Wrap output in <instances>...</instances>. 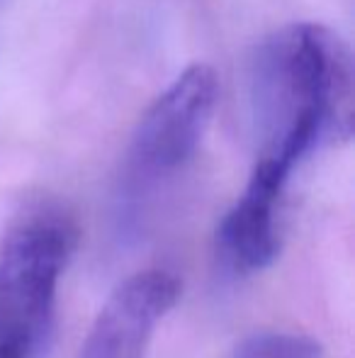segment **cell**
<instances>
[{"instance_id":"6","label":"cell","mask_w":355,"mask_h":358,"mask_svg":"<svg viewBox=\"0 0 355 358\" xmlns=\"http://www.w3.org/2000/svg\"><path fill=\"white\" fill-rule=\"evenodd\" d=\"M324 349L314 336L263 331L243 339L234 351V358H322Z\"/></svg>"},{"instance_id":"4","label":"cell","mask_w":355,"mask_h":358,"mask_svg":"<svg viewBox=\"0 0 355 358\" xmlns=\"http://www.w3.org/2000/svg\"><path fill=\"white\" fill-rule=\"evenodd\" d=\"M180 290L183 283L171 271L151 268L129 275L98 312L78 358H144Z\"/></svg>"},{"instance_id":"1","label":"cell","mask_w":355,"mask_h":358,"mask_svg":"<svg viewBox=\"0 0 355 358\" xmlns=\"http://www.w3.org/2000/svg\"><path fill=\"white\" fill-rule=\"evenodd\" d=\"M353 57L336 32L299 22L263 39L248 71L263 159L289 173L324 139L353 134Z\"/></svg>"},{"instance_id":"5","label":"cell","mask_w":355,"mask_h":358,"mask_svg":"<svg viewBox=\"0 0 355 358\" xmlns=\"http://www.w3.org/2000/svg\"><path fill=\"white\" fill-rule=\"evenodd\" d=\"M287 178V169L261 156L243 195L224 215L217 246L239 275L258 273L278 259V203Z\"/></svg>"},{"instance_id":"3","label":"cell","mask_w":355,"mask_h":358,"mask_svg":"<svg viewBox=\"0 0 355 358\" xmlns=\"http://www.w3.org/2000/svg\"><path fill=\"white\" fill-rule=\"evenodd\" d=\"M217 98L219 78L214 69L192 64L153 100L127 156V190L134 198L192 159L212 122Z\"/></svg>"},{"instance_id":"7","label":"cell","mask_w":355,"mask_h":358,"mask_svg":"<svg viewBox=\"0 0 355 358\" xmlns=\"http://www.w3.org/2000/svg\"><path fill=\"white\" fill-rule=\"evenodd\" d=\"M0 358H29L27 351L15 344H0Z\"/></svg>"},{"instance_id":"2","label":"cell","mask_w":355,"mask_h":358,"mask_svg":"<svg viewBox=\"0 0 355 358\" xmlns=\"http://www.w3.org/2000/svg\"><path fill=\"white\" fill-rule=\"evenodd\" d=\"M76 244L78 224L63 205L39 200L15 217L0 244V344L37 354Z\"/></svg>"}]
</instances>
